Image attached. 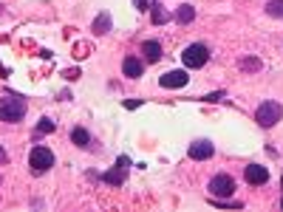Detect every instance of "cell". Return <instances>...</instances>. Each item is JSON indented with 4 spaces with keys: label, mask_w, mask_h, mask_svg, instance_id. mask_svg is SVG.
Returning <instances> with one entry per match:
<instances>
[{
    "label": "cell",
    "mask_w": 283,
    "mask_h": 212,
    "mask_svg": "<svg viewBox=\"0 0 283 212\" xmlns=\"http://www.w3.org/2000/svg\"><path fill=\"white\" fill-rule=\"evenodd\" d=\"M26 111H29V105H26V99H20V96H3V99H0V122L17 124L23 116H26Z\"/></svg>",
    "instance_id": "cell-1"
},
{
    "label": "cell",
    "mask_w": 283,
    "mask_h": 212,
    "mask_svg": "<svg viewBox=\"0 0 283 212\" xmlns=\"http://www.w3.org/2000/svg\"><path fill=\"white\" fill-rule=\"evenodd\" d=\"M29 167H31L34 176H43V173H48V170L54 167V153H51L48 147H43V145L31 147V156H29Z\"/></svg>",
    "instance_id": "cell-2"
},
{
    "label": "cell",
    "mask_w": 283,
    "mask_h": 212,
    "mask_svg": "<svg viewBox=\"0 0 283 212\" xmlns=\"http://www.w3.org/2000/svg\"><path fill=\"white\" fill-rule=\"evenodd\" d=\"M181 62L187 68H204L207 62H210V48L204 43H192L187 45L184 51H181Z\"/></svg>",
    "instance_id": "cell-3"
},
{
    "label": "cell",
    "mask_w": 283,
    "mask_h": 212,
    "mask_svg": "<svg viewBox=\"0 0 283 212\" xmlns=\"http://www.w3.org/2000/svg\"><path fill=\"white\" fill-rule=\"evenodd\" d=\"M281 116H283V108H281V102H263L258 111H255V122L260 124V127H275V124L281 122Z\"/></svg>",
    "instance_id": "cell-4"
},
{
    "label": "cell",
    "mask_w": 283,
    "mask_h": 212,
    "mask_svg": "<svg viewBox=\"0 0 283 212\" xmlns=\"http://www.w3.org/2000/svg\"><path fill=\"white\" fill-rule=\"evenodd\" d=\"M210 195L213 198H232V192H235V179L232 176H226V173H218L210 179Z\"/></svg>",
    "instance_id": "cell-5"
},
{
    "label": "cell",
    "mask_w": 283,
    "mask_h": 212,
    "mask_svg": "<svg viewBox=\"0 0 283 212\" xmlns=\"http://www.w3.org/2000/svg\"><path fill=\"white\" fill-rule=\"evenodd\" d=\"M187 82H190V74H187V71H181V68L167 71V74H161V77H158V85H161V88H184Z\"/></svg>",
    "instance_id": "cell-6"
},
{
    "label": "cell",
    "mask_w": 283,
    "mask_h": 212,
    "mask_svg": "<svg viewBox=\"0 0 283 212\" xmlns=\"http://www.w3.org/2000/svg\"><path fill=\"white\" fill-rule=\"evenodd\" d=\"M127 167H130V158L122 156L119 158V164H116L113 170H108L102 179L108 181V184H113V187H119V184H125V179H127Z\"/></svg>",
    "instance_id": "cell-7"
},
{
    "label": "cell",
    "mask_w": 283,
    "mask_h": 212,
    "mask_svg": "<svg viewBox=\"0 0 283 212\" xmlns=\"http://www.w3.org/2000/svg\"><path fill=\"white\" fill-rule=\"evenodd\" d=\"M213 153H215V147H213V142H207V139H198V142L190 145V158H195V161H207Z\"/></svg>",
    "instance_id": "cell-8"
},
{
    "label": "cell",
    "mask_w": 283,
    "mask_h": 212,
    "mask_svg": "<svg viewBox=\"0 0 283 212\" xmlns=\"http://www.w3.org/2000/svg\"><path fill=\"white\" fill-rule=\"evenodd\" d=\"M244 179H247V184H266L269 181V170L263 164H249L244 170Z\"/></svg>",
    "instance_id": "cell-9"
},
{
    "label": "cell",
    "mask_w": 283,
    "mask_h": 212,
    "mask_svg": "<svg viewBox=\"0 0 283 212\" xmlns=\"http://www.w3.org/2000/svg\"><path fill=\"white\" fill-rule=\"evenodd\" d=\"M122 71H125V77H130V79H139L142 74H145V62L139 60V57H125V62H122Z\"/></svg>",
    "instance_id": "cell-10"
},
{
    "label": "cell",
    "mask_w": 283,
    "mask_h": 212,
    "mask_svg": "<svg viewBox=\"0 0 283 212\" xmlns=\"http://www.w3.org/2000/svg\"><path fill=\"white\" fill-rule=\"evenodd\" d=\"M142 54H145L147 62H158V57H161V43H158V40H145V43H142Z\"/></svg>",
    "instance_id": "cell-11"
},
{
    "label": "cell",
    "mask_w": 283,
    "mask_h": 212,
    "mask_svg": "<svg viewBox=\"0 0 283 212\" xmlns=\"http://www.w3.org/2000/svg\"><path fill=\"white\" fill-rule=\"evenodd\" d=\"M91 31L96 34V37H102V34H108V31H111V14H108V11H102L99 17L94 20V26H91Z\"/></svg>",
    "instance_id": "cell-12"
},
{
    "label": "cell",
    "mask_w": 283,
    "mask_h": 212,
    "mask_svg": "<svg viewBox=\"0 0 283 212\" xmlns=\"http://www.w3.org/2000/svg\"><path fill=\"white\" fill-rule=\"evenodd\" d=\"M71 142H74L77 147H88L91 145L88 130H85V127H74V130H71Z\"/></svg>",
    "instance_id": "cell-13"
},
{
    "label": "cell",
    "mask_w": 283,
    "mask_h": 212,
    "mask_svg": "<svg viewBox=\"0 0 283 212\" xmlns=\"http://www.w3.org/2000/svg\"><path fill=\"white\" fill-rule=\"evenodd\" d=\"M176 20H179V23H192V20H195V9L187 6V3L179 6V9H176Z\"/></svg>",
    "instance_id": "cell-14"
},
{
    "label": "cell",
    "mask_w": 283,
    "mask_h": 212,
    "mask_svg": "<svg viewBox=\"0 0 283 212\" xmlns=\"http://www.w3.org/2000/svg\"><path fill=\"white\" fill-rule=\"evenodd\" d=\"M150 20L156 23V26H161V23L170 20V14L164 11V6H161V3H156V6H153V11H150Z\"/></svg>",
    "instance_id": "cell-15"
},
{
    "label": "cell",
    "mask_w": 283,
    "mask_h": 212,
    "mask_svg": "<svg viewBox=\"0 0 283 212\" xmlns=\"http://www.w3.org/2000/svg\"><path fill=\"white\" fill-rule=\"evenodd\" d=\"M266 11H269L272 17H283V0H272L269 6H266Z\"/></svg>",
    "instance_id": "cell-16"
},
{
    "label": "cell",
    "mask_w": 283,
    "mask_h": 212,
    "mask_svg": "<svg viewBox=\"0 0 283 212\" xmlns=\"http://www.w3.org/2000/svg\"><path fill=\"white\" fill-rule=\"evenodd\" d=\"M37 133H54V122H51L48 116H43L40 124H37Z\"/></svg>",
    "instance_id": "cell-17"
},
{
    "label": "cell",
    "mask_w": 283,
    "mask_h": 212,
    "mask_svg": "<svg viewBox=\"0 0 283 212\" xmlns=\"http://www.w3.org/2000/svg\"><path fill=\"white\" fill-rule=\"evenodd\" d=\"M241 68H244V71H258V68H260V60H255V57H247V60H241Z\"/></svg>",
    "instance_id": "cell-18"
},
{
    "label": "cell",
    "mask_w": 283,
    "mask_h": 212,
    "mask_svg": "<svg viewBox=\"0 0 283 212\" xmlns=\"http://www.w3.org/2000/svg\"><path fill=\"white\" fill-rule=\"evenodd\" d=\"M139 105H142V99H127V102H125V108H127V111H133V108H139Z\"/></svg>",
    "instance_id": "cell-19"
},
{
    "label": "cell",
    "mask_w": 283,
    "mask_h": 212,
    "mask_svg": "<svg viewBox=\"0 0 283 212\" xmlns=\"http://www.w3.org/2000/svg\"><path fill=\"white\" fill-rule=\"evenodd\" d=\"M65 77L68 79H79V71H77V68H74V71H65Z\"/></svg>",
    "instance_id": "cell-20"
},
{
    "label": "cell",
    "mask_w": 283,
    "mask_h": 212,
    "mask_svg": "<svg viewBox=\"0 0 283 212\" xmlns=\"http://www.w3.org/2000/svg\"><path fill=\"white\" fill-rule=\"evenodd\" d=\"M6 161H9V156H6V150L0 147V164H6Z\"/></svg>",
    "instance_id": "cell-21"
}]
</instances>
